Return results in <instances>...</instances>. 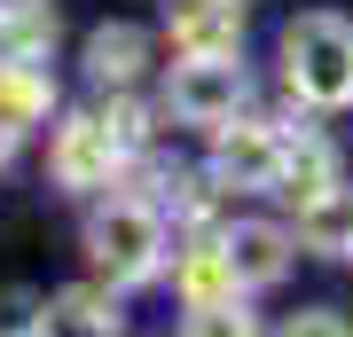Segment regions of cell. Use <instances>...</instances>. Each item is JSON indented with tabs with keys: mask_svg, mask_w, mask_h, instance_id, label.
Returning a JSON list of instances; mask_svg holds the SVG:
<instances>
[{
	"mask_svg": "<svg viewBox=\"0 0 353 337\" xmlns=\"http://www.w3.org/2000/svg\"><path fill=\"white\" fill-rule=\"evenodd\" d=\"M283 63H290V87L306 102H322V110L353 102V24H338V16H299L290 39H283Z\"/></svg>",
	"mask_w": 353,
	"mask_h": 337,
	"instance_id": "6da1fadb",
	"label": "cell"
},
{
	"mask_svg": "<svg viewBox=\"0 0 353 337\" xmlns=\"http://www.w3.org/2000/svg\"><path fill=\"white\" fill-rule=\"evenodd\" d=\"M87 251L110 267L118 283H141V275H157L165 227H157L150 204H110V212H94V220H87Z\"/></svg>",
	"mask_w": 353,
	"mask_h": 337,
	"instance_id": "7a4b0ae2",
	"label": "cell"
},
{
	"mask_svg": "<svg viewBox=\"0 0 353 337\" xmlns=\"http://www.w3.org/2000/svg\"><path fill=\"white\" fill-rule=\"evenodd\" d=\"M236 102H243V71L236 63H181L173 71V118L181 125H236Z\"/></svg>",
	"mask_w": 353,
	"mask_h": 337,
	"instance_id": "3957f363",
	"label": "cell"
},
{
	"mask_svg": "<svg viewBox=\"0 0 353 337\" xmlns=\"http://www.w3.org/2000/svg\"><path fill=\"white\" fill-rule=\"evenodd\" d=\"M236 0H173V48L189 63H228L236 55Z\"/></svg>",
	"mask_w": 353,
	"mask_h": 337,
	"instance_id": "277c9868",
	"label": "cell"
},
{
	"mask_svg": "<svg viewBox=\"0 0 353 337\" xmlns=\"http://www.w3.org/2000/svg\"><path fill=\"white\" fill-rule=\"evenodd\" d=\"M283 150L290 141L275 125H220V173L236 188H275L283 181Z\"/></svg>",
	"mask_w": 353,
	"mask_h": 337,
	"instance_id": "5b68a950",
	"label": "cell"
},
{
	"mask_svg": "<svg viewBox=\"0 0 353 337\" xmlns=\"http://www.w3.org/2000/svg\"><path fill=\"white\" fill-rule=\"evenodd\" d=\"M110 165H118V141H110L102 118H71L63 134H55V181L63 188H102Z\"/></svg>",
	"mask_w": 353,
	"mask_h": 337,
	"instance_id": "8992f818",
	"label": "cell"
},
{
	"mask_svg": "<svg viewBox=\"0 0 353 337\" xmlns=\"http://www.w3.org/2000/svg\"><path fill=\"white\" fill-rule=\"evenodd\" d=\"M228 267H236V283H275L290 267V236L267 220H243L236 236H228Z\"/></svg>",
	"mask_w": 353,
	"mask_h": 337,
	"instance_id": "52a82bcc",
	"label": "cell"
},
{
	"mask_svg": "<svg viewBox=\"0 0 353 337\" xmlns=\"http://www.w3.org/2000/svg\"><path fill=\"white\" fill-rule=\"evenodd\" d=\"M330 188H338V157H330L314 134H306V141H290V150H283V196L314 204V196H330Z\"/></svg>",
	"mask_w": 353,
	"mask_h": 337,
	"instance_id": "ba28073f",
	"label": "cell"
},
{
	"mask_svg": "<svg viewBox=\"0 0 353 337\" xmlns=\"http://www.w3.org/2000/svg\"><path fill=\"white\" fill-rule=\"evenodd\" d=\"M141 55H150V48H141L134 24H102V32L87 39V71L102 79V87H126V79L141 71Z\"/></svg>",
	"mask_w": 353,
	"mask_h": 337,
	"instance_id": "9c48e42d",
	"label": "cell"
},
{
	"mask_svg": "<svg viewBox=\"0 0 353 337\" xmlns=\"http://www.w3.org/2000/svg\"><path fill=\"white\" fill-rule=\"evenodd\" d=\"M181 290H189V306H220V298H236V267H228V243H196L189 259H181Z\"/></svg>",
	"mask_w": 353,
	"mask_h": 337,
	"instance_id": "30bf717a",
	"label": "cell"
},
{
	"mask_svg": "<svg viewBox=\"0 0 353 337\" xmlns=\"http://www.w3.org/2000/svg\"><path fill=\"white\" fill-rule=\"evenodd\" d=\"M55 32L48 8H32V0H16V8H0V71H16V63H32V48Z\"/></svg>",
	"mask_w": 353,
	"mask_h": 337,
	"instance_id": "8fae6325",
	"label": "cell"
},
{
	"mask_svg": "<svg viewBox=\"0 0 353 337\" xmlns=\"http://www.w3.org/2000/svg\"><path fill=\"white\" fill-rule=\"evenodd\" d=\"M48 110V79L32 71V63H16V71H0V134H16V125H32Z\"/></svg>",
	"mask_w": 353,
	"mask_h": 337,
	"instance_id": "7c38bea8",
	"label": "cell"
},
{
	"mask_svg": "<svg viewBox=\"0 0 353 337\" xmlns=\"http://www.w3.org/2000/svg\"><path fill=\"white\" fill-rule=\"evenodd\" d=\"M55 314H63L71 337H118V306H110V290H63V298H55Z\"/></svg>",
	"mask_w": 353,
	"mask_h": 337,
	"instance_id": "4fadbf2b",
	"label": "cell"
},
{
	"mask_svg": "<svg viewBox=\"0 0 353 337\" xmlns=\"http://www.w3.org/2000/svg\"><path fill=\"white\" fill-rule=\"evenodd\" d=\"M306 236H314L322 251H345L353 243V196H338V188L314 196V204H306Z\"/></svg>",
	"mask_w": 353,
	"mask_h": 337,
	"instance_id": "5bb4252c",
	"label": "cell"
},
{
	"mask_svg": "<svg viewBox=\"0 0 353 337\" xmlns=\"http://www.w3.org/2000/svg\"><path fill=\"white\" fill-rule=\"evenodd\" d=\"M189 337H259V322H252L236 298H220V306H196V314H189Z\"/></svg>",
	"mask_w": 353,
	"mask_h": 337,
	"instance_id": "9a60e30c",
	"label": "cell"
},
{
	"mask_svg": "<svg viewBox=\"0 0 353 337\" xmlns=\"http://www.w3.org/2000/svg\"><path fill=\"white\" fill-rule=\"evenodd\" d=\"M283 337H353V322H338V314H299Z\"/></svg>",
	"mask_w": 353,
	"mask_h": 337,
	"instance_id": "2e32d148",
	"label": "cell"
},
{
	"mask_svg": "<svg viewBox=\"0 0 353 337\" xmlns=\"http://www.w3.org/2000/svg\"><path fill=\"white\" fill-rule=\"evenodd\" d=\"M8 337H48V329H8Z\"/></svg>",
	"mask_w": 353,
	"mask_h": 337,
	"instance_id": "e0dca14e",
	"label": "cell"
},
{
	"mask_svg": "<svg viewBox=\"0 0 353 337\" xmlns=\"http://www.w3.org/2000/svg\"><path fill=\"white\" fill-rule=\"evenodd\" d=\"M345 251H353V243H345Z\"/></svg>",
	"mask_w": 353,
	"mask_h": 337,
	"instance_id": "ac0fdd59",
	"label": "cell"
}]
</instances>
